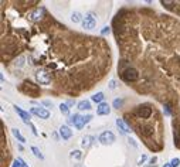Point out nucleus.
I'll return each instance as SVG.
<instances>
[{"label": "nucleus", "mask_w": 180, "mask_h": 167, "mask_svg": "<svg viewBox=\"0 0 180 167\" xmlns=\"http://www.w3.org/2000/svg\"><path fill=\"white\" fill-rule=\"evenodd\" d=\"M91 119H92V116H91V115H87V116L72 115V116H70V119H68V123L74 125V126L77 127V129H82V127L85 126V125H87Z\"/></svg>", "instance_id": "f257e3e1"}, {"label": "nucleus", "mask_w": 180, "mask_h": 167, "mask_svg": "<svg viewBox=\"0 0 180 167\" xmlns=\"http://www.w3.org/2000/svg\"><path fill=\"white\" fill-rule=\"evenodd\" d=\"M21 91L24 94L29 95V96H33V98H37L40 95V88L37 85H34L33 82H30V81H24L23 85H21Z\"/></svg>", "instance_id": "f03ea898"}, {"label": "nucleus", "mask_w": 180, "mask_h": 167, "mask_svg": "<svg viewBox=\"0 0 180 167\" xmlns=\"http://www.w3.org/2000/svg\"><path fill=\"white\" fill-rule=\"evenodd\" d=\"M122 78H124L125 81H128V82H134V81L139 79V72H138L135 68H128V70L124 71Z\"/></svg>", "instance_id": "7ed1b4c3"}, {"label": "nucleus", "mask_w": 180, "mask_h": 167, "mask_svg": "<svg viewBox=\"0 0 180 167\" xmlns=\"http://www.w3.org/2000/svg\"><path fill=\"white\" fill-rule=\"evenodd\" d=\"M95 26H97V19H95V16L92 13H88L82 20V27L87 28V30H92V28H95Z\"/></svg>", "instance_id": "20e7f679"}, {"label": "nucleus", "mask_w": 180, "mask_h": 167, "mask_svg": "<svg viewBox=\"0 0 180 167\" xmlns=\"http://www.w3.org/2000/svg\"><path fill=\"white\" fill-rule=\"evenodd\" d=\"M36 79L38 84H41V85H48V84L51 82V77H50V74L47 72V71H37L36 74Z\"/></svg>", "instance_id": "39448f33"}, {"label": "nucleus", "mask_w": 180, "mask_h": 167, "mask_svg": "<svg viewBox=\"0 0 180 167\" xmlns=\"http://www.w3.org/2000/svg\"><path fill=\"white\" fill-rule=\"evenodd\" d=\"M99 142L102 144H112L115 142V135L111 131H105L99 135Z\"/></svg>", "instance_id": "423d86ee"}, {"label": "nucleus", "mask_w": 180, "mask_h": 167, "mask_svg": "<svg viewBox=\"0 0 180 167\" xmlns=\"http://www.w3.org/2000/svg\"><path fill=\"white\" fill-rule=\"evenodd\" d=\"M136 116L140 118V119H147V118L152 115V108H149L147 105H143V106H139L136 109Z\"/></svg>", "instance_id": "0eeeda50"}, {"label": "nucleus", "mask_w": 180, "mask_h": 167, "mask_svg": "<svg viewBox=\"0 0 180 167\" xmlns=\"http://www.w3.org/2000/svg\"><path fill=\"white\" fill-rule=\"evenodd\" d=\"M30 112L33 115H36L37 118H40V119H48L50 118V112L44 108H31Z\"/></svg>", "instance_id": "6e6552de"}, {"label": "nucleus", "mask_w": 180, "mask_h": 167, "mask_svg": "<svg viewBox=\"0 0 180 167\" xmlns=\"http://www.w3.org/2000/svg\"><path fill=\"white\" fill-rule=\"evenodd\" d=\"M14 110H16V112H17V115H19V116L21 118V120H23L24 123L30 126V125H31V122H30V119H31L30 113H29V112H26V110H23L20 106H17V105H16V106H14Z\"/></svg>", "instance_id": "1a4fd4ad"}, {"label": "nucleus", "mask_w": 180, "mask_h": 167, "mask_svg": "<svg viewBox=\"0 0 180 167\" xmlns=\"http://www.w3.org/2000/svg\"><path fill=\"white\" fill-rule=\"evenodd\" d=\"M111 113V106L107 104V102H102V104L98 105L97 108V115L99 116H103V115H109Z\"/></svg>", "instance_id": "9d476101"}, {"label": "nucleus", "mask_w": 180, "mask_h": 167, "mask_svg": "<svg viewBox=\"0 0 180 167\" xmlns=\"http://www.w3.org/2000/svg\"><path fill=\"white\" fill-rule=\"evenodd\" d=\"M60 136L63 137V140H68V139L72 136V131H71L67 125H63V126L60 127Z\"/></svg>", "instance_id": "9b49d317"}, {"label": "nucleus", "mask_w": 180, "mask_h": 167, "mask_svg": "<svg viewBox=\"0 0 180 167\" xmlns=\"http://www.w3.org/2000/svg\"><path fill=\"white\" fill-rule=\"evenodd\" d=\"M116 126L119 127V131L122 132V133H130V127L125 123L124 119H119V118H118V119H116Z\"/></svg>", "instance_id": "f8f14e48"}, {"label": "nucleus", "mask_w": 180, "mask_h": 167, "mask_svg": "<svg viewBox=\"0 0 180 167\" xmlns=\"http://www.w3.org/2000/svg\"><path fill=\"white\" fill-rule=\"evenodd\" d=\"M43 13H44V7H38V9H36V10L30 14V19L33 21H38L41 19V16H43Z\"/></svg>", "instance_id": "ddd939ff"}, {"label": "nucleus", "mask_w": 180, "mask_h": 167, "mask_svg": "<svg viewBox=\"0 0 180 167\" xmlns=\"http://www.w3.org/2000/svg\"><path fill=\"white\" fill-rule=\"evenodd\" d=\"M11 133H13V136L16 137L20 143H26V139H24V136L20 133V131H19V129H16V127H14V129H11Z\"/></svg>", "instance_id": "4468645a"}, {"label": "nucleus", "mask_w": 180, "mask_h": 167, "mask_svg": "<svg viewBox=\"0 0 180 167\" xmlns=\"http://www.w3.org/2000/svg\"><path fill=\"white\" fill-rule=\"evenodd\" d=\"M92 140H94V137L90 136V135H87V136H84L82 137V142H81V144H82V147H90L91 144H92Z\"/></svg>", "instance_id": "2eb2a0df"}, {"label": "nucleus", "mask_w": 180, "mask_h": 167, "mask_svg": "<svg viewBox=\"0 0 180 167\" xmlns=\"http://www.w3.org/2000/svg\"><path fill=\"white\" fill-rule=\"evenodd\" d=\"M78 109L80 110H90L91 109V104L90 101H81V102H78Z\"/></svg>", "instance_id": "dca6fc26"}, {"label": "nucleus", "mask_w": 180, "mask_h": 167, "mask_svg": "<svg viewBox=\"0 0 180 167\" xmlns=\"http://www.w3.org/2000/svg\"><path fill=\"white\" fill-rule=\"evenodd\" d=\"M91 99L94 101V102H97V104H102L103 102V99H105V96H103V94L102 92H97V94L94 95Z\"/></svg>", "instance_id": "f3484780"}, {"label": "nucleus", "mask_w": 180, "mask_h": 167, "mask_svg": "<svg viewBox=\"0 0 180 167\" xmlns=\"http://www.w3.org/2000/svg\"><path fill=\"white\" fill-rule=\"evenodd\" d=\"M71 20H72L74 23H80V21L82 20V16H81L80 11H74L72 16H71Z\"/></svg>", "instance_id": "a211bd4d"}, {"label": "nucleus", "mask_w": 180, "mask_h": 167, "mask_svg": "<svg viewBox=\"0 0 180 167\" xmlns=\"http://www.w3.org/2000/svg\"><path fill=\"white\" fill-rule=\"evenodd\" d=\"M31 152H33V153H34V156H36V157H38V159H41V160H43V159H44L43 153H41V152H40V149H38V147L33 146V147H31Z\"/></svg>", "instance_id": "6ab92c4d"}, {"label": "nucleus", "mask_w": 180, "mask_h": 167, "mask_svg": "<svg viewBox=\"0 0 180 167\" xmlns=\"http://www.w3.org/2000/svg\"><path fill=\"white\" fill-rule=\"evenodd\" d=\"M60 112L63 115H70V108H68L67 104H61L60 105Z\"/></svg>", "instance_id": "aec40b11"}, {"label": "nucleus", "mask_w": 180, "mask_h": 167, "mask_svg": "<svg viewBox=\"0 0 180 167\" xmlns=\"http://www.w3.org/2000/svg\"><path fill=\"white\" fill-rule=\"evenodd\" d=\"M71 159H77V160H80L81 157H82V153H81V150H72L70 153Z\"/></svg>", "instance_id": "412c9836"}, {"label": "nucleus", "mask_w": 180, "mask_h": 167, "mask_svg": "<svg viewBox=\"0 0 180 167\" xmlns=\"http://www.w3.org/2000/svg\"><path fill=\"white\" fill-rule=\"evenodd\" d=\"M122 104H124V101H122V99H118V98H116V99L113 101V108H116V109H119V108L122 106Z\"/></svg>", "instance_id": "4be33fe9"}, {"label": "nucleus", "mask_w": 180, "mask_h": 167, "mask_svg": "<svg viewBox=\"0 0 180 167\" xmlns=\"http://www.w3.org/2000/svg\"><path fill=\"white\" fill-rule=\"evenodd\" d=\"M170 164H172V167H179L180 166V159H173V160L170 161Z\"/></svg>", "instance_id": "5701e85b"}, {"label": "nucleus", "mask_w": 180, "mask_h": 167, "mask_svg": "<svg viewBox=\"0 0 180 167\" xmlns=\"http://www.w3.org/2000/svg\"><path fill=\"white\" fill-rule=\"evenodd\" d=\"M23 61H24V57H20L19 60L16 61V65H19V67H23V64H24Z\"/></svg>", "instance_id": "b1692460"}, {"label": "nucleus", "mask_w": 180, "mask_h": 167, "mask_svg": "<svg viewBox=\"0 0 180 167\" xmlns=\"http://www.w3.org/2000/svg\"><path fill=\"white\" fill-rule=\"evenodd\" d=\"M109 88H111V89H115V88H116V82H115L113 79L109 81Z\"/></svg>", "instance_id": "393cba45"}, {"label": "nucleus", "mask_w": 180, "mask_h": 167, "mask_svg": "<svg viewBox=\"0 0 180 167\" xmlns=\"http://www.w3.org/2000/svg\"><path fill=\"white\" fill-rule=\"evenodd\" d=\"M107 33H109V27H108V26H105V27H103V28H102V30H101V34H102V36H103V34H107Z\"/></svg>", "instance_id": "a878e982"}, {"label": "nucleus", "mask_w": 180, "mask_h": 167, "mask_svg": "<svg viewBox=\"0 0 180 167\" xmlns=\"http://www.w3.org/2000/svg\"><path fill=\"white\" fill-rule=\"evenodd\" d=\"M17 160H19V161H20V164H21V167H29V166H27V164H26V161H24V160H23V159H20V157H19V159H17Z\"/></svg>", "instance_id": "bb28decb"}, {"label": "nucleus", "mask_w": 180, "mask_h": 167, "mask_svg": "<svg viewBox=\"0 0 180 167\" xmlns=\"http://www.w3.org/2000/svg\"><path fill=\"white\" fill-rule=\"evenodd\" d=\"M13 167H21L20 161H19V160H14V163H13Z\"/></svg>", "instance_id": "cd10ccee"}, {"label": "nucleus", "mask_w": 180, "mask_h": 167, "mask_svg": "<svg viewBox=\"0 0 180 167\" xmlns=\"http://www.w3.org/2000/svg\"><path fill=\"white\" fill-rule=\"evenodd\" d=\"M128 142H129V143H132V146H134V147H138V144L135 143V140H132L130 137H129V139H128Z\"/></svg>", "instance_id": "c85d7f7f"}, {"label": "nucleus", "mask_w": 180, "mask_h": 167, "mask_svg": "<svg viewBox=\"0 0 180 167\" xmlns=\"http://www.w3.org/2000/svg\"><path fill=\"white\" fill-rule=\"evenodd\" d=\"M145 160H146V156H142V157H140V159H139V164H142Z\"/></svg>", "instance_id": "c756f323"}, {"label": "nucleus", "mask_w": 180, "mask_h": 167, "mask_svg": "<svg viewBox=\"0 0 180 167\" xmlns=\"http://www.w3.org/2000/svg\"><path fill=\"white\" fill-rule=\"evenodd\" d=\"M156 160H157L156 157H153V159H150V164H153V163H156Z\"/></svg>", "instance_id": "7c9ffc66"}, {"label": "nucleus", "mask_w": 180, "mask_h": 167, "mask_svg": "<svg viewBox=\"0 0 180 167\" xmlns=\"http://www.w3.org/2000/svg\"><path fill=\"white\" fill-rule=\"evenodd\" d=\"M163 167H172V164L167 163V164H163Z\"/></svg>", "instance_id": "2f4dec72"}, {"label": "nucleus", "mask_w": 180, "mask_h": 167, "mask_svg": "<svg viewBox=\"0 0 180 167\" xmlns=\"http://www.w3.org/2000/svg\"><path fill=\"white\" fill-rule=\"evenodd\" d=\"M179 136H180V131H179Z\"/></svg>", "instance_id": "473e14b6"}, {"label": "nucleus", "mask_w": 180, "mask_h": 167, "mask_svg": "<svg viewBox=\"0 0 180 167\" xmlns=\"http://www.w3.org/2000/svg\"><path fill=\"white\" fill-rule=\"evenodd\" d=\"M152 167H155V166H152Z\"/></svg>", "instance_id": "72a5a7b5"}]
</instances>
